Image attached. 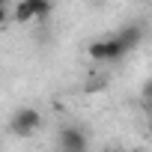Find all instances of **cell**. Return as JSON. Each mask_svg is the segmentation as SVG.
Segmentation results:
<instances>
[{"mask_svg": "<svg viewBox=\"0 0 152 152\" xmlns=\"http://www.w3.org/2000/svg\"><path fill=\"white\" fill-rule=\"evenodd\" d=\"M116 39L125 45V51H134V48L140 45V39H143V30H140L137 24H125V27L116 33Z\"/></svg>", "mask_w": 152, "mask_h": 152, "instance_id": "cell-5", "label": "cell"}, {"mask_svg": "<svg viewBox=\"0 0 152 152\" xmlns=\"http://www.w3.org/2000/svg\"><path fill=\"white\" fill-rule=\"evenodd\" d=\"M42 128V113L36 110V107H18L15 113H12V119H9V131L15 134V137H30L33 131H39Z\"/></svg>", "mask_w": 152, "mask_h": 152, "instance_id": "cell-2", "label": "cell"}, {"mask_svg": "<svg viewBox=\"0 0 152 152\" xmlns=\"http://www.w3.org/2000/svg\"><path fill=\"white\" fill-rule=\"evenodd\" d=\"M146 93H149V96H152V84H149V87H146Z\"/></svg>", "mask_w": 152, "mask_h": 152, "instance_id": "cell-7", "label": "cell"}, {"mask_svg": "<svg viewBox=\"0 0 152 152\" xmlns=\"http://www.w3.org/2000/svg\"><path fill=\"white\" fill-rule=\"evenodd\" d=\"M128 152H143V149H128Z\"/></svg>", "mask_w": 152, "mask_h": 152, "instance_id": "cell-8", "label": "cell"}, {"mask_svg": "<svg viewBox=\"0 0 152 152\" xmlns=\"http://www.w3.org/2000/svg\"><path fill=\"white\" fill-rule=\"evenodd\" d=\"M87 54H90V60H96V63H119L128 51H125V45H122V42L116 39V33H113V36H107V39L90 42Z\"/></svg>", "mask_w": 152, "mask_h": 152, "instance_id": "cell-1", "label": "cell"}, {"mask_svg": "<svg viewBox=\"0 0 152 152\" xmlns=\"http://www.w3.org/2000/svg\"><path fill=\"white\" fill-rule=\"evenodd\" d=\"M90 140L81 125H63L57 134V152H87Z\"/></svg>", "mask_w": 152, "mask_h": 152, "instance_id": "cell-3", "label": "cell"}, {"mask_svg": "<svg viewBox=\"0 0 152 152\" xmlns=\"http://www.w3.org/2000/svg\"><path fill=\"white\" fill-rule=\"evenodd\" d=\"M6 21H9V12H6V6H3V3H0V27H3Z\"/></svg>", "mask_w": 152, "mask_h": 152, "instance_id": "cell-6", "label": "cell"}, {"mask_svg": "<svg viewBox=\"0 0 152 152\" xmlns=\"http://www.w3.org/2000/svg\"><path fill=\"white\" fill-rule=\"evenodd\" d=\"M48 12H51V3H48V0H21V3L12 9V21L30 24V21H36V18H48Z\"/></svg>", "mask_w": 152, "mask_h": 152, "instance_id": "cell-4", "label": "cell"}, {"mask_svg": "<svg viewBox=\"0 0 152 152\" xmlns=\"http://www.w3.org/2000/svg\"><path fill=\"white\" fill-rule=\"evenodd\" d=\"M48 3H54V0H48Z\"/></svg>", "mask_w": 152, "mask_h": 152, "instance_id": "cell-11", "label": "cell"}, {"mask_svg": "<svg viewBox=\"0 0 152 152\" xmlns=\"http://www.w3.org/2000/svg\"><path fill=\"white\" fill-rule=\"evenodd\" d=\"M113 152H128V149H113Z\"/></svg>", "mask_w": 152, "mask_h": 152, "instance_id": "cell-9", "label": "cell"}, {"mask_svg": "<svg viewBox=\"0 0 152 152\" xmlns=\"http://www.w3.org/2000/svg\"><path fill=\"white\" fill-rule=\"evenodd\" d=\"M149 131H152V116H149Z\"/></svg>", "mask_w": 152, "mask_h": 152, "instance_id": "cell-10", "label": "cell"}]
</instances>
